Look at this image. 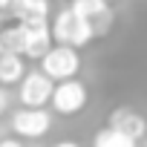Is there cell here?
<instances>
[{
	"label": "cell",
	"instance_id": "obj_13",
	"mask_svg": "<svg viewBox=\"0 0 147 147\" xmlns=\"http://www.w3.org/2000/svg\"><path fill=\"white\" fill-rule=\"evenodd\" d=\"M92 38H95V26H92V20L75 15V26H72V35H69V46H72V49H81V46H87Z\"/></svg>",
	"mask_w": 147,
	"mask_h": 147
},
{
	"label": "cell",
	"instance_id": "obj_7",
	"mask_svg": "<svg viewBox=\"0 0 147 147\" xmlns=\"http://www.w3.org/2000/svg\"><path fill=\"white\" fill-rule=\"evenodd\" d=\"M23 26H26V52H23V58H38L40 61L49 52V46H52L49 23H35V26L23 23Z\"/></svg>",
	"mask_w": 147,
	"mask_h": 147
},
{
	"label": "cell",
	"instance_id": "obj_15",
	"mask_svg": "<svg viewBox=\"0 0 147 147\" xmlns=\"http://www.w3.org/2000/svg\"><path fill=\"white\" fill-rule=\"evenodd\" d=\"M0 147H23V144L15 141V138H3V141H0Z\"/></svg>",
	"mask_w": 147,
	"mask_h": 147
},
{
	"label": "cell",
	"instance_id": "obj_16",
	"mask_svg": "<svg viewBox=\"0 0 147 147\" xmlns=\"http://www.w3.org/2000/svg\"><path fill=\"white\" fill-rule=\"evenodd\" d=\"M52 147H81L78 141H58V144H52Z\"/></svg>",
	"mask_w": 147,
	"mask_h": 147
},
{
	"label": "cell",
	"instance_id": "obj_5",
	"mask_svg": "<svg viewBox=\"0 0 147 147\" xmlns=\"http://www.w3.org/2000/svg\"><path fill=\"white\" fill-rule=\"evenodd\" d=\"M107 127H113V130H118V133H124V136H130V138H144V133H147V121H144V115H138L136 110H130V107H115L113 113H110V124Z\"/></svg>",
	"mask_w": 147,
	"mask_h": 147
},
{
	"label": "cell",
	"instance_id": "obj_2",
	"mask_svg": "<svg viewBox=\"0 0 147 147\" xmlns=\"http://www.w3.org/2000/svg\"><path fill=\"white\" fill-rule=\"evenodd\" d=\"M87 98H90L87 87L78 78H69V81H58L55 84L49 101H52V110L58 115H75V113H81L87 107Z\"/></svg>",
	"mask_w": 147,
	"mask_h": 147
},
{
	"label": "cell",
	"instance_id": "obj_9",
	"mask_svg": "<svg viewBox=\"0 0 147 147\" xmlns=\"http://www.w3.org/2000/svg\"><path fill=\"white\" fill-rule=\"evenodd\" d=\"M72 26H75V12H72V9H61V12L55 15L52 26H49V32H52V40H55V43H61V46H69Z\"/></svg>",
	"mask_w": 147,
	"mask_h": 147
},
{
	"label": "cell",
	"instance_id": "obj_11",
	"mask_svg": "<svg viewBox=\"0 0 147 147\" xmlns=\"http://www.w3.org/2000/svg\"><path fill=\"white\" fill-rule=\"evenodd\" d=\"M69 9L75 12L78 18L92 20V26H95V20L104 18V15L110 12V3H107V0H72V6H69Z\"/></svg>",
	"mask_w": 147,
	"mask_h": 147
},
{
	"label": "cell",
	"instance_id": "obj_18",
	"mask_svg": "<svg viewBox=\"0 0 147 147\" xmlns=\"http://www.w3.org/2000/svg\"><path fill=\"white\" fill-rule=\"evenodd\" d=\"M0 55H3V43H0Z\"/></svg>",
	"mask_w": 147,
	"mask_h": 147
},
{
	"label": "cell",
	"instance_id": "obj_4",
	"mask_svg": "<svg viewBox=\"0 0 147 147\" xmlns=\"http://www.w3.org/2000/svg\"><path fill=\"white\" fill-rule=\"evenodd\" d=\"M52 90H55V81L49 75H43L40 69H32L20 78L18 98H20L23 107H46L49 98H52Z\"/></svg>",
	"mask_w": 147,
	"mask_h": 147
},
{
	"label": "cell",
	"instance_id": "obj_12",
	"mask_svg": "<svg viewBox=\"0 0 147 147\" xmlns=\"http://www.w3.org/2000/svg\"><path fill=\"white\" fill-rule=\"evenodd\" d=\"M92 147H138V141L124 136V133H118V130H113V127H104V130L95 133Z\"/></svg>",
	"mask_w": 147,
	"mask_h": 147
},
{
	"label": "cell",
	"instance_id": "obj_17",
	"mask_svg": "<svg viewBox=\"0 0 147 147\" xmlns=\"http://www.w3.org/2000/svg\"><path fill=\"white\" fill-rule=\"evenodd\" d=\"M9 9V0H0V12H6Z\"/></svg>",
	"mask_w": 147,
	"mask_h": 147
},
{
	"label": "cell",
	"instance_id": "obj_10",
	"mask_svg": "<svg viewBox=\"0 0 147 147\" xmlns=\"http://www.w3.org/2000/svg\"><path fill=\"white\" fill-rule=\"evenodd\" d=\"M0 43H3V52L23 55L26 52V26L23 23H15V26L3 29V32H0Z\"/></svg>",
	"mask_w": 147,
	"mask_h": 147
},
{
	"label": "cell",
	"instance_id": "obj_20",
	"mask_svg": "<svg viewBox=\"0 0 147 147\" xmlns=\"http://www.w3.org/2000/svg\"><path fill=\"white\" fill-rule=\"evenodd\" d=\"M107 3H110V0H107Z\"/></svg>",
	"mask_w": 147,
	"mask_h": 147
},
{
	"label": "cell",
	"instance_id": "obj_8",
	"mask_svg": "<svg viewBox=\"0 0 147 147\" xmlns=\"http://www.w3.org/2000/svg\"><path fill=\"white\" fill-rule=\"evenodd\" d=\"M23 75H26L23 55H15V52H3V55H0V87L20 84Z\"/></svg>",
	"mask_w": 147,
	"mask_h": 147
},
{
	"label": "cell",
	"instance_id": "obj_3",
	"mask_svg": "<svg viewBox=\"0 0 147 147\" xmlns=\"http://www.w3.org/2000/svg\"><path fill=\"white\" fill-rule=\"evenodd\" d=\"M52 127V113L46 107H20L12 115V130L20 138H40Z\"/></svg>",
	"mask_w": 147,
	"mask_h": 147
},
{
	"label": "cell",
	"instance_id": "obj_6",
	"mask_svg": "<svg viewBox=\"0 0 147 147\" xmlns=\"http://www.w3.org/2000/svg\"><path fill=\"white\" fill-rule=\"evenodd\" d=\"M9 12L18 18V23H49V0H9Z\"/></svg>",
	"mask_w": 147,
	"mask_h": 147
},
{
	"label": "cell",
	"instance_id": "obj_14",
	"mask_svg": "<svg viewBox=\"0 0 147 147\" xmlns=\"http://www.w3.org/2000/svg\"><path fill=\"white\" fill-rule=\"evenodd\" d=\"M9 101H12V98H9V90H6V87H0V115L9 110Z\"/></svg>",
	"mask_w": 147,
	"mask_h": 147
},
{
	"label": "cell",
	"instance_id": "obj_19",
	"mask_svg": "<svg viewBox=\"0 0 147 147\" xmlns=\"http://www.w3.org/2000/svg\"><path fill=\"white\" fill-rule=\"evenodd\" d=\"M144 147H147V141H144Z\"/></svg>",
	"mask_w": 147,
	"mask_h": 147
},
{
	"label": "cell",
	"instance_id": "obj_1",
	"mask_svg": "<svg viewBox=\"0 0 147 147\" xmlns=\"http://www.w3.org/2000/svg\"><path fill=\"white\" fill-rule=\"evenodd\" d=\"M81 69V55L72 46H49V52L40 58V72L49 75L52 81H69Z\"/></svg>",
	"mask_w": 147,
	"mask_h": 147
}]
</instances>
